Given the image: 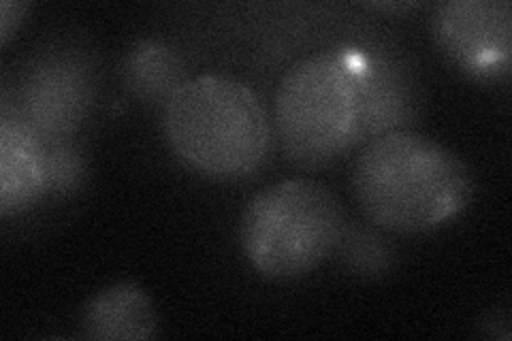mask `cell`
<instances>
[{
	"label": "cell",
	"instance_id": "cell-1",
	"mask_svg": "<svg viewBox=\"0 0 512 341\" xmlns=\"http://www.w3.org/2000/svg\"><path fill=\"white\" fill-rule=\"evenodd\" d=\"M352 190L372 222L397 233H425L468 207L474 180L466 162L442 143L393 131L365 145L352 169Z\"/></svg>",
	"mask_w": 512,
	"mask_h": 341
},
{
	"label": "cell",
	"instance_id": "cell-2",
	"mask_svg": "<svg viewBox=\"0 0 512 341\" xmlns=\"http://www.w3.org/2000/svg\"><path fill=\"white\" fill-rule=\"evenodd\" d=\"M163 133L188 169L212 180L254 173L269 150V122L259 96L224 75L184 81L165 103Z\"/></svg>",
	"mask_w": 512,
	"mask_h": 341
},
{
	"label": "cell",
	"instance_id": "cell-3",
	"mask_svg": "<svg viewBox=\"0 0 512 341\" xmlns=\"http://www.w3.org/2000/svg\"><path fill=\"white\" fill-rule=\"evenodd\" d=\"M359 67L352 54L320 52L282 77L276 135L295 165L320 169L359 143Z\"/></svg>",
	"mask_w": 512,
	"mask_h": 341
},
{
	"label": "cell",
	"instance_id": "cell-4",
	"mask_svg": "<svg viewBox=\"0 0 512 341\" xmlns=\"http://www.w3.org/2000/svg\"><path fill=\"white\" fill-rule=\"evenodd\" d=\"M344 211L335 194L314 180H284L248 203L239 241L248 263L265 278L291 280L314 271L338 248Z\"/></svg>",
	"mask_w": 512,
	"mask_h": 341
},
{
	"label": "cell",
	"instance_id": "cell-5",
	"mask_svg": "<svg viewBox=\"0 0 512 341\" xmlns=\"http://www.w3.org/2000/svg\"><path fill=\"white\" fill-rule=\"evenodd\" d=\"M440 50L461 71L476 79L510 73L512 7L508 0H451L434 13Z\"/></svg>",
	"mask_w": 512,
	"mask_h": 341
},
{
	"label": "cell",
	"instance_id": "cell-6",
	"mask_svg": "<svg viewBox=\"0 0 512 341\" xmlns=\"http://www.w3.org/2000/svg\"><path fill=\"white\" fill-rule=\"evenodd\" d=\"M24 107L30 128L47 137H62L82 122L86 107V81L64 62H45L32 69L26 81Z\"/></svg>",
	"mask_w": 512,
	"mask_h": 341
},
{
	"label": "cell",
	"instance_id": "cell-7",
	"mask_svg": "<svg viewBox=\"0 0 512 341\" xmlns=\"http://www.w3.org/2000/svg\"><path fill=\"white\" fill-rule=\"evenodd\" d=\"M47 156L35 131L9 116L0 124V214H20L47 184Z\"/></svg>",
	"mask_w": 512,
	"mask_h": 341
},
{
	"label": "cell",
	"instance_id": "cell-8",
	"mask_svg": "<svg viewBox=\"0 0 512 341\" xmlns=\"http://www.w3.org/2000/svg\"><path fill=\"white\" fill-rule=\"evenodd\" d=\"M156 329L154 305L133 282L96 292L79 320V335L96 341H146L156 335Z\"/></svg>",
	"mask_w": 512,
	"mask_h": 341
},
{
	"label": "cell",
	"instance_id": "cell-9",
	"mask_svg": "<svg viewBox=\"0 0 512 341\" xmlns=\"http://www.w3.org/2000/svg\"><path fill=\"white\" fill-rule=\"evenodd\" d=\"M408 84L389 62L361 60L359 67V141L397 131L410 116Z\"/></svg>",
	"mask_w": 512,
	"mask_h": 341
},
{
	"label": "cell",
	"instance_id": "cell-10",
	"mask_svg": "<svg viewBox=\"0 0 512 341\" xmlns=\"http://www.w3.org/2000/svg\"><path fill=\"white\" fill-rule=\"evenodd\" d=\"M126 86L143 101H165L182 81V62L160 41H139L124 60Z\"/></svg>",
	"mask_w": 512,
	"mask_h": 341
},
{
	"label": "cell",
	"instance_id": "cell-11",
	"mask_svg": "<svg viewBox=\"0 0 512 341\" xmlns=\"http://www.w3.org/2000/svg\"><path fill=\"white\" fill-rule=\"evenodd\" d=\"M26 11V3H13V0H5V3L0 5V43H9V39L13 37V30L20 26Z\"/></svg>",
	"mask_w": 512,
	"mask_h": 341
},
{
	"label": "cell",
	"instance_id": "cell-12",
	"mask_svg": "<svg viewBox=\"0 0 512 341\" xmlns=\"http://www.w3.org/2000/svg\"><path fill=\"white\" fill-rule=\"evenodd\" d=\"M376 9H389V11H402V9H412L419 7V3H376Z\"/></svg>",
	"mask_w": 512,
	"mask_h": 341
}]
</instances>
